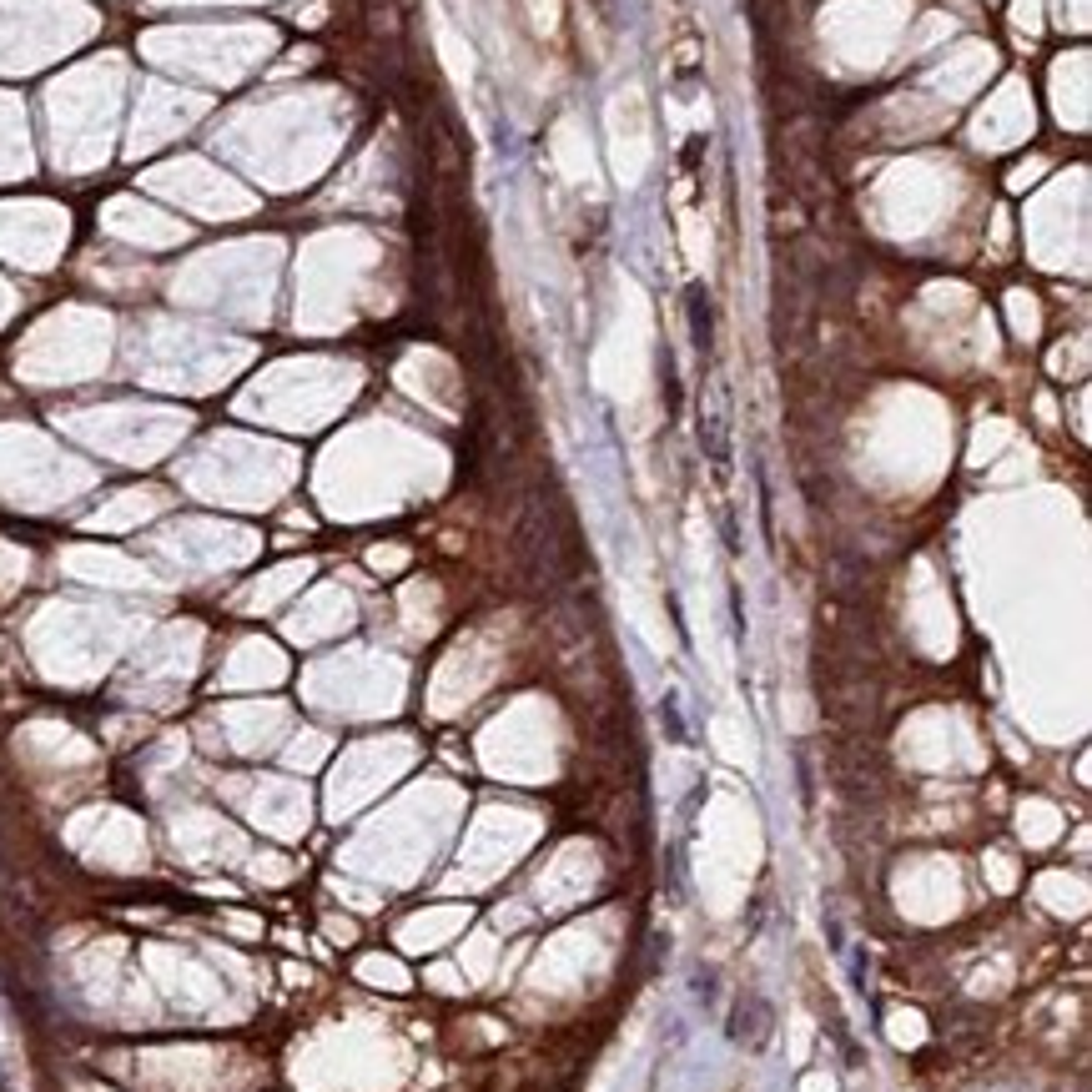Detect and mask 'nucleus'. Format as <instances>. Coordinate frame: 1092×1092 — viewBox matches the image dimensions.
I'll return each instance as SVG.
<instances>
[{"mask_svg":"<svg viewBox=\"0 0 1092 1092\" xmlns=\"http://www.w3.org/2000/svg\"><path fill=\"white\" fill-rule=\"evenodd\" d=\"M766 1032H770V1007L761 997H741V1007H735V1017H730V1037L745 1042V1047H761Z\"/></svg>","mask_w":1092,"mask_h":1092,"instance_id":"nucleus-2","label":"nucleus"},{"mask_svg":"<svg viewBox=\"0 0 1092 1092\" xmlns=\"http://www.w3.org/2000/svg\"><path fill=\"white\" fill-rule=\"evenodd\" d=\"M554 156H559V167H564V176L569 182H579V187H599V171H594V151H589V137H579V131L564 121L559 131H554Z\"/></svg>","mask_w":1092,"mask_h":1092,"instance_id":"nucleus-1","label":"nucleus"},{"mask_svg":"<svg viewBox=\"0 0 1092 1092\" xmlns=\"http://www.w3.org/2000/svg\"><path fill=\"white\" fill-rule=\"evenodd\" d=\"M972 1092H1027L1022 1082H982V1087H972Z\"/></svg>","mask_w":1092,"mask_h":1092,"instance_id":"nucleus-4","label":"nucleus"},{"mask_svg":"<svg viewBox=\"0 0 1092 1092\" xmlns=\"http://www.w3.org/2000/svg\"><path fill=\"white\" fill-rule=\"evenodd\" d=\"M685 247H689V257H695V267H705V262H710V232L700 227L695 217L685 221Z\"/></svg>","mask_w":1092,"mask_h":1092,"instance_id":"nucleus-3","label":"nucleus"}]
</instances>
